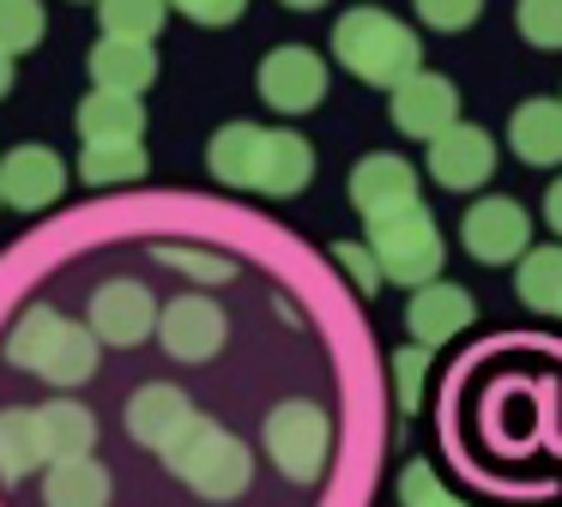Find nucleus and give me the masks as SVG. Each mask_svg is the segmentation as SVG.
<instances>
[{"instance_id":"25","label":"nucleus","mask_w":562,"mask_h":507,"mask_svg":"<svg viewBox=\"0 0 562 507\" xmlns=\"http://www.w3.org/2000/svg\"><path fill=\"white\" fill-rule=\"evenodd\" d=\"M526 308L538 314H562V248H526L520 254V278H514Z\"/></svg>"},{"instance_id":"17","label":"nucleus","mask_w":562,"mask_h":507,"mask_svg":"<svg viewBox=\"0 0 562 507\" xmlns=\"http://www.w3.org/2000/svg\"><path fill=\"white\" fill-rule=\"evenodd\" d=\"M151 79H158V55H151V43H122V36H103V43L91 48V84H98V91L139 97Z\"/></svg>"},{"instance_id":"8","label":"nucleus","mask_w":562,"mask_h":507,"mask_svg":"<svg viewBox=\"0 0 562 507\" xmlns=\"http://www.w3.org/2000/svg\"><path fill=\"white\" fill-rule=\"evenodd\" d=\"M490 169H496V139L484 127H472V121H453L448 133L429 139V176H436V188L472 193L490 181Z\"/></svg>"},{"instance_id":"13","label":"nucleus","mask_w":562,"mask_h":507,"mask_svg":"<svg viewBox=\"0 0 562 507\" xmlns=\"http://www.w3.org/2000/svg\"><path fill=\"white\" fill-rule=\"evenodd\" d=\"M158 338L176 362H212L224 350V308L206 296H182L158 314Z\"/></svg>"},{"instance_id":"33","label":"nucleus","mask_w":562,"mask_h":507,"mask_svg":"<svg viewBox=\"0 0 562 507\" xmlns=\"http://www.w3.org/2000/svg\"><path fill=\"white\" fill-rule=\"evenodd\" d=\"M170 7L188 12L194 24H231V19H243L248 0H170Z\"/></svg>"},{"instance_id":"1","label":"nucleus","mask_w":562,"mask_h":507,"mask_svg":"<svg viewBox=\"0 0 562 507\" xmlns=\"http://www.w3.org/2000/svg\"><path fill=\"white\" fill-rule=\"evenodd\" d=\"M7 362L49 386H86L98 374V338L55 308H25L7 333Z\"/></svg>"},{"instance_id":"12","label":"nucleus","mask_w":562,"mask_h":507,"mask_svg":"<svg viewBox=\"0 0 562 507\" xmlns=\"http://www.w3.org/2000/svg\"><path fill=\"white\" fill-rule=\"evenodd\" d=\"M460 236H465V254H472V260L502 266V260H520L526 254L532 224H526V212L514 200H477L472 212H465Z\"/></svg>"},{"instance_id":"29","label":"nucleus","mask_w":562,"mask_h":507,"mask_svg":"<svg viewBox=\"0 0 562 507\" xmlns=\"http://www.w3.org/2000/svg\"><path fill=\"white\" fill-rule=\"evenodd\" d=\"M158 260L170 266V272H182V278H200V284H231V272H236V260L200 254V248H158Z\"/></svg>"},{"instance_id":"2","label":"nucleus","mask_w":562,"mask_h":507,"mask_svg":"<svg viewBox=\"0 0 562 507\" xmlns=\"http://www.w3.org/2000/svg\"><path fill=\"white\" fill-rule=\"evenodd\" d=\"M333 55H339L345 72L381 84V91H393V84H405L412 72H424V43L412 36V24L387 19L381 7L345 12L339 31H333Z\"/></svg>"},{"instance_id":"35","label":"nucleus","mask_w":562,"mask_h":507,"mask_svg":"<svg viewBox=\"0 0 562 507\" xmlns=\"http://www.w3.org/2000/svg\"><path fill=\"white\" fill-rule=\"evenodd\" d=\"M544 217H550V229L562 236V181H550V193H544Z\"/></svg>"},{"instance_id":"20","label":"nucleus","mask_w":562,"mask_h":507,"mask_svg":"<svg viewBox=\"0 0 562 507\" xmlns=\"http://www.w3.org/2000/svg\"><path fill=\"white\" fill-rule=\"evenodd\" d=\"M37 429H43V453H49V465L55 459H91V447H98V417H91L86 405H74V398L43 405Z\"/></svg>"},{"instance_id":"4","label":"nucleus","mask_w":562,"mask_h":507,"mask_svg":"<svg viewBox=\"0 0 562 507\" xmlns=\"http://www.w3.org/2000/svg\"><path fill=\"white\" fill-rule=\"evenodd\" d=\"M170 471L206 502H236L248 489V477H255V453L218 422H194L188 441L170 453Z\"/></svg>"},{"instance_id":"37","label":"nucleus","mask_w":562,"mask_h":507,"mask_svg":"<svg viewBox=\"0 0 562 507\" xmlns=\"http://www.w3.org/2000/svg\"><path fill=\"white\" fill-rule=\"evenodd\" d=\"M284 7H296V12H315V7H327V0H284Z\"/></svg>"},{"instance_id":"28","label":"nucleus","mask_w":562,"mask_h":507,"mask_svg":"<svg viewBox=\"0 0 562 507\" xmlns=\"http://www.w3.org/2000/svg\"><path fill=\"white\" fill-rule=\"evenodd\" d=\"M514 24L532 48H562V0H520Z\"/></svg>"},{"instance_id":"11","label":"nucleus","mask_w":562,"mask_h":507,"mask_svg":"<svg viewBox=\"0 0 562 507\" xmlns=\"http://www.w3.org/2000/svg\"><path fill=\"white\" fill-rule=\"evenodd\" d=\"M460 121V91L441 72H412L405 84H393V127L412 139H436Z\"/></svg>"},{"instance_id":"16","label":"nucleus","mask_w":562,"mask_h":507,"mask_svg":"<svg viewBox=\"0 0 562 507\" xmlns=\"http://www.w3.org/2000/svg\"><path fill=\"white\" fill-rule=\"evenodd\" d=\"M315 181V151L308 139H296L291 127H267V145H260V188L255 193H272V200H291Z\"/></svg>"},{"instance_id":"36","label":"nucleus","mask_w":562,"mask_h":507,"mask_svg":"<svg viewBox=\"0 0 562 507\" xmlns=\"http://www.w3.org/2000/svg\"><path fill=\"white\" fill-rule=\"evenodd\" d=\"M13 91V55H0V97Z\"/></svg>"},{"instance_id":"7","label":"nucleus","mask_w":562,"mask_h":507,"mask_svg":"<svg viewBox=\"0 0 562 507\" xmlns=\"http://www.w3.org/2000/svg\"><path fill=\"white\" fill-rule=\"evenodd\" d=\"M260 97H267L279 115H308V109L327 97V60L315 48H272L260 60Z\"/></svg>"},{"instance_id":"10","label":"nucleus","mask_w":562,"mask_h":507,"mask_svg":"<svg viewBox=\"0 0 562 507\" xmlns=\"http://www.w3.org/2000/svg\"><path fill=\"white\" fill-rule=\"evenodd\" d=\"M194 422H200L194 405H188L176 386H139V393L127 398V435H134L139 447H151V453H164V459L188 441Z\"/></svg>"},{"instance_id":"34","label":"nucleus","mask_w":562,"mask_h":507,"mask_svg":"<svg viewBox=\"0 0 562 507\" xmlns=\"http://www.w3.org/2000/svg\"><path fill=\"white\" fill-rule=\"evenodd\" d=\"M339 260H345V266H351V272H357V284H363V290H375V284H381L375 260H369L363 248H339Z\"/></svg>"},{"instance_id":"27","label":"nucleus","mask_w":562,"mask_h":507,"mask_svg":"<svg viewBox=\"0 0 562 507\" xmlns=\"http://www.w3.org/2000/svg\"><path fill=\"white\" fill-rule=\"evenodd\" d=\"M43 43V0H0V55H25Z\"/></svg>"},{"instance_id":"21","label":"nucleus","mask_w":562,"mask_h":507,"mask_svg":"<svg viewBox=\"0 0 562 507\" xmlns=\"http://www.w3.org/2000/svg\"><path fill=\"white\" fill-rule=\"evenodd\" d=\"M43 502L49 507H110V471L98 459H55L43 477Z\"/></svg>"},{"instance_id":"5","label":"nucleus","mask_w":562,"mask_h":507,"mask_svg":"<svg viewBox=\"0 0 562 507\" xmlns=\"http://www.w3.org/2000/svg\"><path fill=\"white\" fill-rule=\"evenodd\" d=\"M260 435H267L272 465H279L291 483H315L321 465H327V453H333V422H327V410L308 405V398L272 405V417H267Z\"/></svg>"},{"instance_id":"30","label":"nucleus","mask_w":562,"mask_h":507,"mask_svg":"<svg viewBox=\"0 0 562 507\" xmlns=\"http://www.w3.org/2000/svg\"><path fill=\"white\" fill-rule=\"evenodd\" d=\"M400 502H405V507H465L460 495H448V489H441V483H436V471H429L424 459H412V465L400 471Z\"/></svg>"},{"instance_id":"22","label":"nucleus","mask_w":562,"mask_h":507,"mask_svg":"<svg viewBox=\"0 0 562 507\" xmlns=\"http://www.w3.org/2000/svg\"><path fill=\"white\" fill-rule=\"evenodd\" d=\"M146 133V109L139 97L122 91H91L79 103V139H139Z\"/></svg>"},{"instance_id":"9","label":"nucleus","mask_w":562,"mask_h":507,"mask_svg":"<svg viewBox=\"0 0 562 507\" xmlns=\"http://www.w3.org/2000/svg\"><path fill=\"white\" fill-rule=\"evenodd\" d=\"M67 188V164L49 151V145H19V151L0 157V200L13 212H43L55 205Z\"/></svg>"},{"instance_id":"18","label":"nucleus","mask_w":562,"mask_h":507,"mask_svg":"<svg viewBox=\"0 0 562 507\" xmlns=\"http://www.w3.org/2000/svg\"><path fill=\"white\" fill-rule=\"evenodd\" d=\"M260 145H267V127L255 121H231V127L212 133L206 164L224 188H260Z\"/></svg>"},{"instance_id":"31","label":"nucleus","mask_w":562,"mask_h":507,"mask_svg":"<svg viewBox=\"0 0 562 507\" xmlns=\"http://www.w3.org/2000/svg\"><path fill=\"white\" fill-rule=\"evenodd\" d=\"M477 12H484V0H417V19L436 31H465Z\"/></svg>"},{"instance_id":"23","label":"nucleus","mask_w":562,"mask_h":507,"mask_svg":"<svg viewBox=\"0 0 562 507\" xmlns=\"http://www.w3.org/2000/svg\"><path fill=\"white\" fill-rule=\"evenodd\" d=\"M43 429H37V410L13 405V410H0V483H19L31 477V471L43 465Z\"/></svg>"},{"instance_id":"15","label":"nucleus","mask_w":562,"mask_h":507,"mask_svg":"<svg viewBox=\"0 0 562 507\" xmlns=\"http://www.w3.org/2000/svg\"><path fill=\"white\" fill-rule=\"evenodd\" d=\"M405 326H412V338L424 350H436V345H448L453 333H465L472 326V296H465L460 284H424L412 296V308H405Z\"/></svg>"},{"instance_id":"32","label":"nucleus","mask_w":562,"mask_h":507,"mask_svg":"<svg viewBox=\"0 0 562 507\" xmlns=\"http://www.w3.org/2000/svg\"><path fill=\"white\" fill-rule=\"evenodd\" d=\"M424 362H429L424 345H412V350L393 357V369H400V405L405 410H417V398H424Z\"/></svg>"},{"instance_id":"3","label":"nucleus","mask_w":562,"mask_h":507,"mask_svg":"<svg viewBox=\"0 0 562 507\" xmlns=\"http://www.w3.org/2000/svg\"><path fill=\"white\" fill-rule=\"evenodd\" d=\"M441 229L436 217L424 212V200L417 205H400V212L387 217H369V260H375V272L387 278V284H436L441 278Z\"/></svg>"},{"instance_id":"26","label":"nucleus","mask_w":562,"mask_h":507,"mask_svg":"<svg viewBox=\"0 0 562 507\" xmlns=\"http://www.w3.org/2000/svg\"><path fill=\"white\" fill-rule=\"evenodd\" d=\"M103 31L122 36V43H151L170 19V0H98Z\"/></svg>"},{"instance_id":"24","label":"nucleus","mask_w":562,"mask_h":507,"mask_svg":"<svg viewBox=\"0 0 562 507\" xmlns=\"http://www.w3.org/2000/svg\"><path fill=\"white\" fill-rule=\"evenodd\" d=\"M79 176H86L91 188L139 181L146 176V145L139 139H86V151H79Z\"/></svg>"},{"instance_id":"14","label":"nucleus","mask_w":562,"mask_h":507,"mask_svg":"<svg viewBox=\"0 0 562 507\" xmlns=\"http://www.w3.org/2000/svg\"><path fill=\"white\" fill-rule=\"evenodd\" d=\"M351 205L363 217H387L400 205H417V169L393 151H375L351 169Z\"/></svg>"},{"instance_id":"19","label":"nucleus","mask_w":562,"mask_h":507,"mask_svg":"<svg viewBox=\"0 0 562 507\" xmlns=\"http://www.w3.org/2000/svg\"><path fill=\"white\" fill-rule=\"evenodd\" d=\"M508 145L520 164H562V103H550V97L520 103L508 121Z\"/></svg>"},{"instance_id":"6","label":"nucleus","mask_w":562,"mask_h":507,"mask_svg":"<svg viewBox=\"0 0 562 507\" xmlns=\"http://www.w3.org/2000/svg\"><path fill=\"white\" fill-rule=\"evenodd\" d=\"M146 333H158V302H151L146 284L134 278H110V284L91 296V338L115 350L146 345Z\"/></svg>"}]
</instances>
